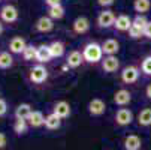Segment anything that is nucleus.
I'll return each instance as SVG.
<instances>
[{
  "mask_svg": "<svg viewBox=\"0 0 151 150\" xmlns=\"http://www.w3.org/2000/svg\"><path fill=\"white\" fill-rule=\"evenodd\" d=\"M82 56L84 60L87 63H99L103 60V50H102V44L97 42H88L85 44L82 48Z\"/></svg>",
  "mask_w": 151,
  "mask_h": 150,
  "instance_id": "1",
  "label": "nucleus"
},
{
  "mask_svg": "<svg viewBox=\"0 0 151 150\" xmlns=\"http://www.w3.org/2000/svg\"><path fill=\"white\" fill-rule=\"evenodd\" d=\"M29 80L33 84H42L48 80V69L44 65H35L29 69Z\"/></svg>",
  "mask_w": 151,
  "mask_h": 150,
  "instance_id": "2",
  "label": "nucleus"
},
{
  "mask_svg": "<svg viewBox=\"0 0 151 150\" xmlns=\"http://www.w3.org/2000/svg\"><path fill=\"white\" fill-rule=\"evenodd\" d=\"M115 18H117V17L114 15L112 11L103 9V11L99 12V15H97V26H99L100 29H109V27L114 26Z\"/></svg>",
  "mask_w": 151,
  "mask_h": 150,
  "instance_id": "3",
  "label": "nucleus"
},
{
  "mask_svg": "<svg viewBox=\"0 0 151 150\" xmlns=\"http://www.w3.org/2000/svg\"><path fill=\"white\" fill-rule=\"evenodd\" d=\"M139 74H141L139 68H136L135 65H129L121 71V81L126 83V84H133V83L138 81Z\"/></svg>",
  "mask_w": 151,
  "mask_h": 150,
  "instance_id": "4",
  "label": "nucleus"
},
{
  "mask_svg": "<svg viewBox=\"0 0 151 150\" xmlns=\"http://www.w3.org/2000/svg\"><path fill=\"white\" fill-rule=\"evenodd\" d=\"M0 20L3 23H15L18 20V9L14 5H5L0 8Z\"/></svg>",
  "mask_w": 151,
  "mask_h": 150,
  "instance_id": "5",
  "label": "nucleus"
},
{
  "mask_svg": "<svg viewBox=\"0 0 151 150\" xmlns=\"http://www.w3.org/2000/svg\"><path fill=\"white\" fill-rule=\"evenodd\" d=\"M100 66H102V71L106 72V74H112V72H117L118 68H120V60L117 56H105L103 60L100 62Z\"/></svg>",
  "mask_w": 151,
  "mask_h": 150,
  "instance_id": "6",
  "label": "nucleus"
},
{
  "mask_svg": "<svg viewBox=\"0 0 151 150\" xmlns=\"http://www.w3.org/2000/svg\"><path fill=\"white\" fill-rule=\"evenodd\" d=\"M133 122V113L129 108H118L115 113V123L118 126H129Z\"/></svg>",
  "mask_w": 151,
  "mask_h": 150,
  "instance_id": "7",
  "label": "nucleus"
},
{
  "mask_svg": "<svg viewBox=\"0 0 151 150\" xmlns=\"http://www.w3.org/2000/svg\"><path fill=\"white\" fill-rule=\"evenodd\" d=\"M87 108H88V113H90L91 116L99 117V116H102V114L106 111V104H105V101H102L100 98H94V99H91V101L88 102Z\"/></svg>",
  "mask_w": 151,
  "mask_h": 150,
  "instance_id": "8",
  "label": "nucleus"
},
{
  "mask_svg": "<svg viewBox=\"0 0 151 150\" xmlns=\"http://www.w3.org/2000/svg\"><path fill=\"white\" fill-rule=\"evenodd\" d=\"M27 47V42L23 36H14L9 41V53L11 54H23Z\"/></svg>",
  "mask_w": 151,
  "mask_h": 150,
  "instance_id": "9",
  "label": "nucleus"
},
{
  "mask_svg": "<svg viewBox=\"0 0 151 150\" xmlns=\"http://www.w3.org/2000/svg\"><path fill=\"white\" fill-rule=\"evenodd\" d=\"M132 18L126 15V14H121L115 18V23H114V29L118 30V32H129L132 27Z\"/></svg>",
  "mask_w": 151,
  "mask_h": 150,
  "instance_id": "10",
  "label": "nucleus"
},
{
  "mask_svg": "<svg viewBox=\"0 0 151 150\" xmlns=\"http://www.w3.org/2000/svg\"><path fill=\"white\" fill-rule=\"evenodd\" d=\"M132 101V93L127 89H120L114 93V104L118 107H126Z\"/></svg>",
  "mask_w": 151,
  "mask_h": 150,
  "instance_id": "11",
  "label": "nucleus"
},
{
  "mask_svg": "<svg viewBox=\"0 0 151 150\" xmlns=\"http://www.w3.org/2000/svg\"><path fill=\"white\" fill-rule=\"evenodd\" d=\"M52 113L57 114L60 119H66L70 116V105L66 101H57L52 107Z\"/></svg>",
  "mask_w": 151,
  "mask_h": 150,
  "instance_id": "12",
  "label": "nucleus"
},
{
  "mask_svg": "<svg viewBox=\"0 0 151 150\" xmlns=\"http://www.w3.org/2000/svg\"><path fill=\"white\" fill-rule=\"evenodd\" d=\"M35 29L39 32V33H48L54 29V20H51L48 15L47 17H40L36 24H35Z\"/></svg>",
  "mask_w": 151,
  "mask_h": 150,
  "instance_id": "13",
  "label": "nucleus"
},
{
  "mask_svg": "<svg viewBox=\"0 0 151 150\" xmlns=\"http://www.w3.org/2000/svg\"><path fill=\"white\" fill-rule=\"evenodd\" d=\"M82 62H84V56H82V51H79V50H72L66 57V65L73 69L81 66Z\"/></svg>",
  "mask_w": 151,
  "mask_h": 150,
  "instance_id": "14",
  "label": "nucleus"
},
{
  "mask_svg": "<svg viewBox=\"0 0 151 150\" xmlns=\"http://www.w3.org/2000/svg\"><path fill=\"white\" fill-rule=\"evenodd\" d=\"M102 50L105 56H115L120 51V44L115 39H106L102 42Z\"/></svg>",
  "mask_w": 151,
  "mask_h": 150,
  "instance_id": "15",
  "label": "nucleus"
},
{
  "mask_svg": "<svg viewBox=\"0 0 151 150\" xmlns=\"http://www.w3.org/2000/svg\"><path fill=\"white\" fill-rule=\"evenodd\" d=\"M72 29H73V32L78 33V35L87 33L88 29H90V21H88V18H85V17H78V18L73 21Z\"/></svg>",
  "mask_w": 151,
  "mask_h": 150,
  "instance_id": "16",
  "label": "nucleus"
},
{
  "mask_svg": "<svg viewBox=\"0 0 151 150\" xmlns=\"http://www.w3.org/2000/svg\"><path fill=\"white\" fill-rule=\"evenodd\" d=\"M32 105L30 104H19L17 108H15V119H19V120H27L29 117H30V114H32Z\"/></svg>",
  "mask_w": 151,
  "mask_h": 150,
  "instance_id": "17",
  "label": "nucleus"
},
{
  "mask_svg": "<svg viewBox=\"0 0 151 150\" xmlns=\"http://www.w3.org/2000/svg\"><path fill=\"white\" fill-rule=\"evenodd\" d=\"M142 147V140L138 135H127L124 138V149L126 150H141Z\"/></svg>",
  "mask_w": 151,
  "mask_h": 150,
  "instance_id": "18",
  "label": "nucleus"
},
{
  "mask_svg": "<svg viewBox=\"0 0 151 150\" xmlns=\"http://www.w3.org/2000/svg\"><path fill=\"white\" fill-rule=\"evenodd\" d=\"M27 122H29V126H32V128L45 126V116L42 114V111H32Z\"/></svg>",
  "mask_w": 151,
  "mask_h": 150,
  "instance_id": "19",
  "label": "nucleus"
},
{
  "mask_svg": "<svg viewBox=\"0 0 151 150\" xmlns=\"http://www.w3.org/2000/svg\"><path fill=\"white\" fill-rule=\"evenodd\" d=\"M52 59L51 56V51H50V45H40L37 47V54H36V60L40 63H47Z\"/></svg>",
  "mask_w": 151,
  "mask_h": 150,
  "instance_id": "20",
  "label": "nucleus"
},
{
  "mask_svg": "<svg viewBox=\"0 0 151 150\" xmlns=\"http://www.w3.org/2000/svg\"><path fill=\"white\" fill-rule=\"evenodd\" d=\"M60 126H61V119H60L57 114L50 113V114L45 117V128H47V129L55 131V129H58Z\"/></svg>",
  "mask_w": 151,
  "mask_h": 150,
  "instance_id": "21",
  "label": "nucleus"
},
{
  "mask_svg": "<svg viewBox=\"0 0 151 150\" xmlns=\"http://www.w3.org/2000/svg\"><path fill=\"white\" fill-rule=\"evenodd\" d=\"M138 123H139V126H144V128L151 126V108H144L139 111Z\"/></svg>",
  "mask_w": 151,
  "mask_h": 150,
  "instance_id": "22",
  "label": "nucleus"
},
{
  "mask_svg": "<svg viewBox=\"0 0 151 150\" xmlns=\"http://www.w3.org/2000/svg\"><path fill=\"white\" fill-rule=\"evenodd\" d=\"M14 65V56L9 51H0V69H9Z\"/></svg>",
  "mask_w": 151,
  "mask_h": 150,
  "instance_id": "23",
  "label": "nucleus"
},
{
  "mask_svg": "<svg viewBox=\"0 0 151 150\" xmlns=\"http://www.w3.org/2000/svg\"><path fill=\"white\" fill-rule=\"evenodd\" d=\"M50 51H51V56L58 59V57H63L64 54V45H63V42L60 41H54L50 44Z\"/></svg>",
  "mask_w": 151,
  "mask_h": 150,
  "instance_id": "24",
  "label": "nucleus"
},
{
  "mask_svg": "<svg viewBox=\"0 0 151 150\" xmlns=\"http://www.w3.org/2000/svg\"><path fill=\"white\" fill-rule=\"evenodd\" d=\"M27 131H29V122L15 119V122H14V132L17 135H24V134H27Z\"/></svg>",
  "mask_w": 151,
  "mask_h": 150,
  "instance_id": "25",
  "label": "nucleus"
},
{
  "mask_svg": "<svg viewBox=\"0 0 151 150\" xmlns=\"http://www.w3.org/2000/svg\"><path fill=\"white\" fill-rule=\"evenodd\" d=\"M36 54H37V47H35L33 44H29L23 53V59L26 62H33L36 60Z\"/></svg>",
  "mask_w": 151,
  "mask_h": 150,
  "instance_id": "26",
  "label": "nucleus"
},
{
  "mask_svg": "<svg viewBox=\"0 0 151 150\" xmlns=\"http://www.w3.org/2000/svg\"><path fill=\"white\" fill-rule=\"evenodd\" d=\"M150 6H151L150 0H135V3H133V9L138 12V15L145 14L150 9Z\"/></svg>",
  "mask_w": 151,
  "mask_h": 150,
  "instance_id": "27",
  "label": "nucleus"
},
{
  "mask_svg": "<svg viewBox=\"0 0 151 150\" xmlns=\"http://www.w3.org/2000/svg\"><path fill=\"white\" fill-rule=\"evenodd\" d=\"M48 17H50L51 20H61V18L64 17V8H63L61 5L48 8Z\"/></svg>",
  "mask_w": 151,
  "mask_h": 150,
  "instance_id": "28",
  "label": "nucleus"
},
{
  "mask_svg": "<svg viewBox=\"0 0 151 150\" xmlns=\"http://www.w3.org/2000/svg\"><path fill=\"white\" fill-rule=\"evenodd\" d=\"M141 72L144 75H151V56L144 57V60L141 63Z\"/></svg>",
  "mask_w": 151,
  "mask_h": 150,
  "instance_id": "29",
  "label": "nucleus"
},
{
  "mask_svg": "<svg viewBox=\"0 0 151 150\" xmlns=\"http://www.w3.org/2000/svg\"><path fill=\"white\" fill-rule=\"evenodd\" d=\"M147 24H148V20H147L144 15H136V17L133 18V21H132V26H135V27H138V29H141V30H144Z\"/></svg>",
  "mask_w": 151,
  "mask_h": 150,
  "instance_id": "30",
  "label": "nucleus"
},
{
  "mask_svg": "<svg viewBox=\"0 0 151 150\" xmlns=\"http://www.w3.org/2000/svg\"><path fill=\"white\" fill-rule=\"evenodd\" d=\"M129 36H130L132 39H139L141 36H144V30H141V29L132 26L130 30H129Z\"/></svg>",
  "mask_w": 151,
  "mask_h": 150,
  "instance_id": "31",
  "label": "nucleus"
},
{
  "mask_svg": "<svg viewBox=\"0 0 151 150\" xmlns=\"http://www.w3.org/2000/svg\"><path fill=\"white\" fill-rule=\"evenodd\" d=\"M6 113H8V104H6V101H5V99L0 98V117L5 116Z\"/></svg>",
  "mask_w": 151,
  "mask_h": 150,
  "instance_id": "32",
  "label": "nucleus"
},
{
  "mask_svg": "<svg viewBox=\"0 0 151 150\" xmlns=\"http://www.w3.org/2000/svg\"><path fill=\"white\" fill-rule=\"evenodd\" d=\"M97 5L102 8H108V6L114 5V0H97Z\"/></svg>",
  "mask_w": 151,
  "mask_h": 150,
  "instance_id": "33",
  "label": "nucleus"
},
{
  "mask_svg": "<svg viewBox=\"0 0 151 150\" xmlns=\"http://www.w3.org/2000/svg\"><path fill=\"white\" fill-rule=\"evenodd\" d=\"M144 36L148 38V39H151V21H148V24L144 29Z\"/></svg>",
  "mask_w": 151,
  "mask_h": 150,
  "instance_id": "34",
  "label": "nucleus"
},
{
  "mask_svg": "<svg viewBox=\"0 0 151 150\" xmlns=\"http://www.w3.org/2000/svg\"><path fill=\"white\" fill-rule=\"evenodd\" d=\"M45 3L48 5V8H52V6L61 5V0H45Z\"/></svg>",
  "mask_w": 151,
  "mask_h": 150,
  "instance_id": "35",
  "label": "nucleus"
},
{
  "mask_svg": "<svg viewBox=\"0 0 151 150\" xmlns=\"http://www.w3.org/2000/svg\"><path fill=\"white\" fill-rule=\"evenodd\" d=\"M6 147V135L3 132H0V150Z\"/></svg>",
  "mask_w": 151,
  "mask_h": 150,
  "instance_id": "36",
  "label": "nucleus"
},
{
  "mask_svg": "<svg viewBox=\"0 0 151 150\" xmlns=\"http://www.w3.org/2000/svg\"><path fill=\"white\" fill-rule=\"evenodd\" d=\"M145 95H147V98H148V99H151V84H148V86H147V89H145Z\"/></svg>",
  "mask_w": 151,
  "mask_h": 150,
  "instance_id": "37",
  "label": "nucleus"
},
{
  "mask_svg": "<svg viewBox=\"0 0 151 150\" xmlns=\"http://www.w3.org/2000/svg\"><path fill=\"white\" fill-rule=\"evenodd\" d=\"M3 30H5V29H3V24H2V21H0V35L3 33Z\"/></svg>",
  "mask_w": 151,
  "mask_h": 150,
  "instance_id": "38",
  "label": "nucleus"
}]
</instances>
